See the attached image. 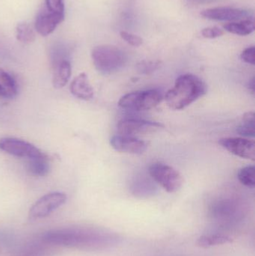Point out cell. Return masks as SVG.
Segmentation results:
<instances>
[{"label": "cell", "instance_id": "cell-20", "mask_svg": "<svg viewBox=\"0 0 255 256\" xmlns=\"http://www.w3.org/2000/svg\"><path fill=\"white\" fill-rule=\"evenodd\" d=\"M16 39L23 44H30L35 39L34 30L25 22L19 24L16 28Z\"/></svg>", "mask_w": 255, "mask_h": 256}, {"label": "cell", "instance_id": "cell-11", "mask_svg": "<svg viewBox=\"0 0 255 256\" xmlns=\"http://www.w3.org/2000/svg\"><path fill=\"white\" fill-rule=\"evenodd\" d=\"M110 144L117 152L123 153L141 154L146 150L148 143L133 136L118 135L113 136L110 140Z\"/></svg>", "mask_w": 255, "mask_h": 256}, {"label": "cell", "instance_id": "cell-14", "mask_svg": "<svg viewBox=\"0 0 255 256\" xmlns=\"http://www.w3.org/2000/svg\"><path fill=\"white\" fill-rule=\"evenodd\" d=\"M70 76H71V64L69 60H61L53 64L52 85L54 88H63L68 82Z\"/></svg>", "mask_w": 255, "mask_h": 256}, {"label": "cell", "instance_id": "cell-25", "mask_svg": "<svg viewBox=\"0 0 255 256\" xmlns=\"http://www.w3.org/2000/svg\"><path fill=\"white\" fill-rule=\"evenodd\" d=\"M160 63L155 62H142L138 66V68L142 73L149 74L158 68Z\"/></svg>", "mask_w": 255, "mask_h": 256}, {"label": "cell", "instance_id": "cell-4", "mask_svg": "<svg viewBox=\"0 0 255 256\" xmlns=\"http://www.w3.org/2000/svg\"><path fill=\"white\" fill-rule=\"evenodd\" d=\"M64 20V1L45 0L36 16L34 28L40 36H47L53 32Z\"/></svg>", "mask_w": 255, "mask_h": 256}, {"label": "cell", "instance_id": "cell-5", "mask_svg": "<svg viewBox=\"0 0 255 256\" xmlns=\"http://www.w3.org/2000/svg\"><path fill=\"white\" fill-rule=\"evenodd\" d=\"M162 100L163 96L157 90L137 91L121 97L118 102V106L128 110H149L157 106Z\"/></svg>", "mask_w": 255, "mask_h": 256}, {"label": "cell", "instance_id": "cell-17", "mask_svg": "<svg viewBox=\"0 0 255 256\" xmlns=\"http://www.w3.org/2000/svg\"><path fill=\"white\" fill-rule=\"evenodd\" d=\"M27 168L30 174L32 176L43 177L49 173L50 165H49L47 156L43 154L42 156L29 159Z\"/></svg>", "mask_w": 255, "mask_h": 256}, {"label": "cell", "instance_id": "cell-22", "mask_svg": "<svg viewBox=\"0 0 255 256\" xmlns=\"http://www.w3.org/2000/svg\"><path fill=\"white\" fill-rule=\"evenodd\" d=\"M121 37L129 44L133 46H139L142 45V39L136 34H131L127 32H121Z\"/></svg>", "mask_w": 255, "mask_h": 256}, {"label": "cell", "instance_id": "cell-2", "mask_svg": "<svg viewBox=\"0 0 255 256\" xmlns=\"http://www.w3.org/2000/svg\"><path fill=\"white\" fill-rule=\"evenodd\" d=\"M207 92L208 86L201 78L187 74L176 80L173 88L166 93L165 100L170 109L181 110L205 96Z\"/></svg>", "mask_w": 255, "mask_h": 256}, {"label": "cell", "instance_id": "cell-15", "mask_svg": "<svg viewBox=\"0 0 255 256\" xmlns=\"http://www.w3.org/2000/svg\"><path fill=\"white\" fill-rule=\"evenodd\" d=\"M17 94V87L11 76L0 68V97L11 99Z\"/></svg>", "mask_w": 255, "mask_h": 256}, {"label": "cell", "instance_id": "cell-3", "mask_svg": "<svg viewBox=\"0 0 255 256\" xmlns=\"http://www.w3.org/2000/svg\"><path fill=\"white\" fill-rule=\"evenodd\" d=\"M95 68L102 74H112L122 68L127 61L125 52L112 45H100L91 52Z\"/></svg>", "mask_w": 255, "mask_h": 256}, {"label": "cell", "instance_id": "cell-10", "mask_svg": "<svg viewBox=\"0 0 255 256\" xmlns=\"http://www.w3.org/2000/svg\"><path fill=\"white\" fill-rule=\"evenodd\" d=\"M219 143L230 153L244 159L255 160V142L253 140L238 137L223 138Z\"/></svg>", "mask_w": 255, "mask_h": 256}, {"label": "cell", "instance_id": "cell-26", "mask_svg": "<svg viewBox=\"0 0 255 256\" xmlns=\"http://www.w3.org/2000/svg\"><path fill=\"white\" fill-rule=\"evenodd\" d=\"M255 78H253L251 81L250 82V88L251 90V91L253 92V93L255 92Z\"/></svg>", "mask_w": 255, "mask_h": 256}, {"label": "cell", "instance_id": "cell-12", "mask_svg": "<svg viewBox=\"0 0 255 256\" xmlns=\"http://www.w3.org/2000/svg\"><path fill=\"white\" fill-rule=\"evenodd\" d=\"M161 128L163 126L160 123L140 120H126L118 123V131L121 135L135 137L139 134H147Z\"/></svg>", "mask_w": 255, "mask_h": 256}, {"label": "cell", "instance_id": "cell-16", "mask_svg": "<svg viewBox=\"0 0 255 256\" xmlns=\"http://www.w3.org/2000/svg\"><path fill=\"white\" fill-rule=\"evenodd\" d=\"M224 28L229 32L238 36H246L252 34L255 31L254 19L243 20L226 24Z\"/></svg>", "mask_w": 255, "mask_h": 256}, {"label": "cell", "instance_id": "cell-24", "mask_svg": "<svg viewBox=\"0 0 255 256\" xmlns=\"http://www.w3.org/2000/svg\"><path fill=\"white\" fill-rule=\"evenodd\" d=\"M255 48L254 46L247 48L241 54V60L245 62L255 66Z\"/></svg>", "mask_w": 255, "mask_h": 256}, {"label": "cell", "instance_id": "cell-23", "mask_svg": "<svg viewBox=\"0 0 255 256\" xmlns=\"http://www.w3.org/2000/svg\"><path fill=\"white\" fill-rule=\"evenodd\" d=\"M202 34L206 38H217L223 36V31L219 27H208V28H205L202 30Z\"/></svg>", "mask_w": 255, "mask_h": 256}, {"label": "cell", "instance_id": "cell-19", "mask_svg": "<svg viewBox=\"0 0 255 256\" xmlns=\"http://www.w3.org/2000/svg\"><path fill=\"white\" fill-rule=\"evenodd\" d=\"M237 132L240 135L247 137H255V120L254 112H248L243 117V122L238 128Z\"/></svg>", "mask_w": 255, "mask_h": 256}, {"label": "cell", "instance_id": "cell-21", "mask_svg": "<svg viewBox=\"0 0 255 256\" xmlns=\"http://www.w3.org/2000/svg\"><path fill=\"white\" fill-rule=\"evenodd\" d=\"M240 182L244 186L254 188L255 185V168L254 166H248L240 170L238 174Z\"/></svg>", "mask_w": 255, "mask_h": 256}, {"label": "cell", "instance_id": "cell-13", "mask_svg": "<svg viewBox=\"0 0 255 256\" xmlns=\"http://www.w3.org/2000/svg\"><path fill=\"white\" fill-rule=\"evenodd\" d=\"M70 92L74 97L81 100H89L94 97V90L89 82L86 74H80L72 81Z\"/></svg>", "mask_w": 255, "mask_h": 256}, {"label": "cell", "instance_id": "cell-9", "mask_svg": "<svg viewBox=\"0 0 255 256\" xmlns=\"http://www.w3.org/2000/svg\"><path fill=\"white\" fill-rule=\"evenodd\" d=\"M201 14L207 19L218 21H235L254 19V15L250 10L231 7L213 8L204 10Z\"/></svg>", "mask_w": 255, "mask_h": 256}, {"label": "cell", "instance_id": "cell-7", "mask_svg": "<svg viewBox=\"0 0 255 256\" xmlns=\"http://www.w3.org/2000/svg\"><path fill=\"white\" fill-rule=\"evenodd\" d=\"M67 201V196L61 192H52L40 197L30 208L28 216L31 220L46 218Z\"/></svg>", "mask_w": 255, "mask_h": 256}, {"label": "cell", "instance_id": "cell-8", "mask_svg": "<svg viewBox=\"0 0 255 256\" xmlns=\"http://www.w3.org/2000/svg\"><path fill=\"white\" fill-rule=\"evenodd\" d=\"M0 150L12 156L28 159L44 154L34 144L24 140L12 137L0 138Z\"/></svg>", "mask_w": 255, "mask_h": 256}, {"label": "cell", "instance_id": "cell-27", "mask_svg": "<svg viewBox=\"0 0 255 256\" xmlns=\"http://www.w3.org/2000/svg\"><path fill=\"white\" fill-rule=\"evenodd\" d=\"M195 2H204L211 1V0H193Z\"/></svg>", "mask_w": 255, "mask_h": 256}, {"label": "cell", "instance_id": "cell-1", "mask_svg": "<svg viewBox=\"0 0 255 256\" xmlns=\"http://www.w3.org/2000/svg\"><path fill=\"white\" fill-rule=\"evenodd\" d=\"M108 234L88 227H67L48 232L43 236L47 243L69 248L91 249L106 245Z\"/></svg>", "mask_w": 255, "mask_h": 256}, {"label": "cell", "instance_id": "cell-6", "mask_svg": "<svg viewBox=\"0 0 255 256\" xmlns=\"http://www.w3.org/2000/svg\"><path fill=\"white\" fill-rule=\"evenodd\" d=\"M148 172L152 178L168 192H176L184 183L181 173L166 164L161 162L151 164Z\"/></svg>", "mask_w": 255, "mask_h": 256}, {"label": "cell", "instance_id": "cell-18", "mask_svg": "<svg viewBox=\"0 0 255 256\" xmlns=\"http://www.w3.org/2000/svg\"><path fill=\"white\" fill-rule=\"evenodd\" d=\"M232 242V239L229 236H223V234H210V236H204L199 238L197 244L202 248H207L226 244Z\"/></svg>", "mask_w": 255, "mask_h": 256}]
</instances>
